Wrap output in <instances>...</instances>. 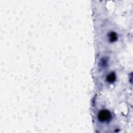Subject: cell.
I'll return each instance as SVG.
<instances>
[{"label": "cell", "instance_id": "2", "mask_svg": "<svg viewBox=\"0 0 133 133\" xmlns=\"http://www.w3.org/2000/svg\"><path fill=\"white\" fill-rule=\"evenodd\" d=\"M116 79V76L115 73L111 72L110 74H109L107 76V81L109 82V83H112V82H115Z\"/></svg>", "mask_w": 133, "mask_h": 133}, {"label": "cell", "instance_id": "3", "mask_svg": "<svg viewBox=\"0 0 133 133\" xmlns=\"http://www.w3.org/2000/svg\"><path fill=\"white\" fill-rule=\"evenodd\" d=\"M117 40V35L115 32H111L109 34V40L111 42H113Z\"/></svg>", "mask_w": 133, "mask_h": 133}, {"label": "cell", "instance_id": "1", "mask_svg": "<svg viewBox=\"0 0 133 133\" xmlns=\"http://www.w3.org/2000/svg\"><path fill=\"white\" fill-rule=\"evenodd\" d=\"M98 119L100 122H107L110 121L111 119V115L109 111L107 110H102L99 111L98 113Z\"/></svg>", "mask_w": 133, "mask_h": 133}]
</instances>
